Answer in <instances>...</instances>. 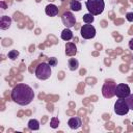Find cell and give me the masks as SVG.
I'll return each mask as SVG.
<instances>
[{"instance_id":"obj_6","label":"cell","mask_w":133,"mask_h":133,"mask_svg":"<svg viewBox=\"0 0 133 133\" xmlns=\"http://www.w3.org/2000/svg\"><path fill=\"white\" fill-rule=\"evenodd\" d=\"M129 107L125 101V99H121L118 98V100H116V102L114 103V112L118 115H125L129 112Z\"/></svg>"},{"instance_id":"obj_3","label":"cell","mask_w":133,"mask_h":133,"mask_svg":"<svg viewBox=\"0 0 133 133\" xmlns=\"http://www.w3.org/2000/svg\"><path fill=\"white\" fill-rule=\"evenodd\" d=\"M51 74H52L51 65L48 62H42L35 69V76L39 80H47V79H49Z\"/></svg>"},{"instance_id":"obj_4","label":"cell","mask_w":133,"mask_h":133,"mask_svg":"<svg viewBox=\"0 0 133 133\" xmlns=\"http://www.w3.org/2000/svg\"><path fill=\"white\" fill-rule=\"evenodd\" d=\"M115 87L116 83L112 80H107L103 84L102 87V95L106 99H111L113 96H115Z\"/></svg>"},{"instance_id":"obj_23","label":"cell","mask_w":133,"mask_h":133,"mask_svg":"<svg viewBox=\"0 0 133 133\" xmlns=\"http://www.w3.org/2000/svg\"><path fill=\"white\" fill-rule=\"evenodd\" d=\"M129 48H130V50H133V38H131L129 41Z\"/></svg>"},{"instance_id":"obj_13","label":"cell","mask_w":133,"mask_h":133,"mask_svg":"<svg viewBox=\"0 0 133 133\" xmlns=\"http://www.w3.org/2000/svg\"><path fill=\"white\" fill-rule=\"evenodd\" d=\"M60 37H61V39H63V41H71L72 38H73V32L71 31V29L70 28H64L62 31H61V34H60Z\"/></svg>"},{"instance_id":"obj_12","label":"cell","mask_w":133,"mask_h":133,"mask_svg":"<svg viewBox=\"0 0 133 133\" xmlns=\"http://www.w3.org/2000/svg\"><path fill=\"white\" fill-rule=\"evenodd\" d=\"M45 12L49 17H55L58 14V7L54 4H48L45 8Z\"/></svg>"},{"instance_id":"obj_8","label":"cell","mask_w":133,"mask_h":133,"mask_svg":"<svg viewBox=\"0 0 133 133\" xmlns=\"http://www.w3.org/2000/svg\"><path fill=\"white\" fill-rule=\"evenodd\" d=\"M61 22L66 28H72L76 24V18L71 11H65L61 16Z\"/></svg>"},{"instance_id":"obj_20","label":"cell","mask_w":133,"mask_h":133,"mask_svg":"<svg viewBox=\"0 0 133 133\" xmlns=\"http://www.w3.org/2000/svg\"><path fill=\"white\" fill-rule=\"evenodd\" d=\"M125 101H126L129 109L133 110V94H130L127 98H125Z\"/></svg>"},{"instance_id":"obj_9","label":"cell","mask_w":133,"mask_h":133,"mask_svg":"<svg viewBox=\"0 0 133 133\" xmlns=\"http://www.w3.org/2000/svg\"><path fill=\"white\" fill-rule=\"evenodd\" d=\"M68 125L71 129L73 130H77L79 129L81 126H82V122H81V118L78 117V116H74V117H71L69 121H68Z\"/></svg>"},{"instance_id":"obj_25","label":"cell","mask_w":133,"mask_h":133,"mask_svg":"<svg viewBox=\"0 0 133 133\" xmlns=\"http://www.w3.org/2000/svg\"><path fill=\"white\" fill-rule=\"evenodd\" d=\"M79 1H80V0H79Z\"/></svg>"},{"instance_id":"obj_22","label":"cell","mask_w":133,"mask_h":133,"mask_svg":"<svg viewBox=\"0 0 133 133\" xmlns=\"http://www.w3.org/2000/svg\"><path fill=\"white\" fill-rule=\"evenodd\" d=\"M126 19L129 22H133V12H127L126 14Z\"/></svg>"},{"instance_id":"obj_11","label":"cell","mask_w":133,"mask_h":133,"mask_svg":"<svg viewBox=\"0 0 133 133\" xmlns=\"http://www.w3.org/2000/svg\"><path fill=\"white\" fill-rule=\"evenodd\" d=\"M65 54L66 56H74L77 54V47L74 43H66L65 45Z\"/></svg>"},{"instance_id":"obj_17","label":"cell","mask_w":133,"mask_h":133,"mask_svg":"<svg viewBox=\"0 0 133 133\" xmlns=\"http://www.w3.org/2000/svg\"><path fill=\"white\" fill-rule=\"evenodd\" d=\"M83 22L85 23V24H91L92 22H94V20H95V18H94V15H91V14H85V15H83Z\"/></svg>"},{"instance_id":"obj_7","label":"cell","mask_w":133,"mask_h":133,"mask_svg":"<svg viewBox=\"0 0 133 133\" xmlns=\"http://www.w3.org/2000/svg\"><path fill=\"white\" fill-rule=\"evenodd\" d=\"M130 94H131V90H130V87H129L128 84L119 83V84L116 85V87H115V96H116L117 98L125 99V98H127Z\"/></svg>"},{"instance_id":"obj_19","label":"cell","mask_w":133,"mask_h":133,"mask_svg":"<svg viewBox=\"0 0 133 133\" xmlns=\"http://www.w3.org/2000/svg\"><path fill=\"white\" fill-rule=\"evenodd\" d=\"M59 124H60V121H59L58 117H55V116H54V117H52L51 121H50V126H51V128H53V129L58 128Z\"/></svg>"},{"instance_id":"obj_15","label":"cell","mask_w":133,"mask_h":133,"mask_svg":"<svg viewBox=\"0 0 133 133\" xmlns=\"http://www.w3.org/2000/svg\"><path fill=\"white\" fill-rule=\"evenodd\" d=\"M81 7H82V5L79 0H71L70 1V8L73 11H80Z\"/></svg>"},{"instance_id":"obj_1","label":"cell","mask_w":133,"mask_h":133,"mask_svg":"<svg viewBox=\"0 0 133 133\" xmlns=\"http://www.w3.org/2000/svg\"><path fill=\"white\" fill-rule=\"evenodd\" d=\"M33 98H34L33 89L25 83L17 84L11 90V100L18 105L26 106L32 102Z\"/></svg>"},{"instance_id":"obj_14","label":"cell","mask_w":133,"mask_h":133,"mask_svg":"<svg viewBox=\"0 0 133 133\" xmlns=\"http://www.w3.org/2000/svg\"><path fill=\"white\" fill-rule=\"evenodd\" d=\"M27 125H28V129L31 130V131H36V130L39 129V122L37 119H35V118L29 119Z\"/></svg>"},{"instance_id":"obj_18","label":"cell","mask_w":133,"mask_h":133,"mask_svg":"<svg viewBox=\"0 0 133 133\" xmlns=\"http://www.w3.org/2000/svg\"><path fill=\"white\" fill-rule=\"evenodd\" d=\"M19 55H20V53H19L18 50H10V51L7 53V57H8L9 59H11V60L17 59Z\"/></svg>"},{"instance_id":"obj_16","label":"cell","mask_w":133,"mask_h":133,"mask_svg":"<svg viewBox=\"0 0 133 133\" xmlns=\"http://www.w3.org/2000/svg\"><path fill=\"white\" fill-rule=\"evenodd\" d=\"M68 65H69V69L71 71H76L79 68V61L76 58H71L68 61Z\"/></svg>"},{"instance_id":"obj_24","label":"cell","mask_w":133,"mask_h":133,"mask_svg":"<svg viewBox=\"0 0 133 133\" xmlns=\"http://www.w3.org/2000/svg\"><path fill=\"white\" fill-rule=\"evenodd\" d=\"M0 5H1L2 9H6V4H5L4 1H0Z\"/></svg>"},{"instance_id":"obj_2","label":"cell","mask_w":133,"mask_h":133,"mask_svg":"<svg viewBox=\"0 0 133 133\" xmlns=\"http://www.w3.org/2000/svg\"><path fill=\"white\" fill-rule=\"evenodd\" d=\"M85 5H86L88 12L94 16H98L102 14L105 8L104 0H86Z\"/></svg>"},{"instance_id":"obj_10","label":"cell","mask_w":133,"mask_h":133,"mask_svg":"<svg viewBox=\"0 0 133 133\" xmlns=\"http://www.w3.org/2000/svg\"><path fill=\"white\" fill-rule=\"evenodd\" d=\"M11 25V19L8 16H2L0 19V29L6 30L10 27Z\"/></svg>"},{"instance_id":"obj_5","label":"cell","mask_w":133,"mask_h":133,"mask_svg":"<svg viewBox=\"0 0 133 133\" xmlns=\"http://www.w3.org/2000/svg\"><path fill=\"white\" fill-rule=\"evenodd\" d=\"M80 34L84 39H90L96 36V28L90 24H85L80 28Z\"/></svg>"},{"instance_id":"obj_21","label":"cell","mask_w":133,"mask_h":133,"mask_svg":"<svg viewBox=\"0 0 133 133\" xmlns=\"http://www.w3.org/2000/svg\"><path fill=\"white\" fill-rule=\"evenodd\" d=\"M57 58H55V57H51V58H49V61H48V63L51 65V66H56L57 65Z\"/></svg>"}]
</instances>
